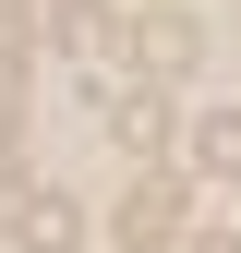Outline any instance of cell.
<instances>
[{
  "label": "cell",
  "mask_w": 241,
  "mask_h": 253,
  "mask_svg": "<svg viewBox=\"0 0 241 253\" xmlns=\"http://www.w3.org/2000/svg\"><path fill=\"white\" fill-rule=\"evenodd\" d=\"M109 229L133 241V253H181V229H193V181H181V169H145L133 193L109 205Z\"/></svg>",
  "instance_id": "6da1fadb"
},
{
  "label": "cell",
  "mask_w": 241,
  "mask_h": 253,
  "mask_svg": "<svg viewBox=\"0 0 241 253\" xmlns=\"http://www.w3.org/2000/svg\"><path fill=\"white\" fill-rule=\"evenodd\" d=\"M48 37H60V60H84V73H97V60L133 48V12H120V0H60V12H48Z\"/></svg>",
  "instance_id": "7a4b0ae2"
},
{
  "label": "cell",
  "mask_w": 241,
  "mask_h": 253,
  "mask_svg": "<svg viewBox=\"0 0 241 253\" xmlns=\"http://www.w3.org/2000/svg\"><path fill=\"white\" fill-rule=\"evenodd\" d=\"M133 60H145L157 84L193 73V60H205V24H193V12H133Z\"/></svg>",
  "instance_id": "3957f363"
},
{
  "label": "cell",
  "mask_w": 241,
  "mask_h": 253,
  "mask_svg": "<svg viewBox=\"0 0 241 253\" xmlns=\"http://www.w3.org/2000/svg\"><path fill=\"white\" fill-rule=\"evenodd\" d=\"M109 145L157 157V145H169V84H120V97H109Z\"/></svg>",
  "instance_id": "277c9868"
},
{
  "label": "cell",
  "mask_w": 241,
  "mask_h": 253,
  "mask_svg": "<svg viewBox=\"0 0 241 253\" xmlns=\"http://www.w3.org/2000/svg\"><path fill=\"white\" fill-rule=\"evenodd\" d=\"M12 241H24V253H73V241H84V205H73V193H24V205H12Z\"/></svg>",
  "instance_id": "5b68a950"
},
{
  "label": "cell",
  "mask_w": 241,
  "mask_h": 253,
  "mask_svg": "<svg viewBox=\"0 0 241 253\" xmlns=\"http://www.w3.org/2000/svg\"><path fill=\"white\" fill-rule=\"evenodd\" d=\"M193 169L205 181H241V109H193Z\"/></svg>",
  "instance_id": "8992f818"
},
{
  "label": "cell",
  "mask_w": 241,
  "mask_h": 253,
  "mask_svg": "<svg viewBox=\"0 0 241 253\" xmlns=\"http://www.w3.org/2000/svg\"><path fill=\"white\" fill-rule=\"evenodd\" d=\"M12 169H24V97L0 84V217H12Z\"/></svg>",
  "instance_id": "52a82bcc"
},
{
  "label": "cell",
  "mask_w": 241,
  "mask_h": 253,
  "mask_svg": "<svg viewBox=\"0 0 241 253\" xmlns=\"http://www.w3.org/2000/svg\"><path fill=\"white\" fill-rule=\"evenodd\" d=\"M24 48H37V12H24V0H0V84L24 73Z\"/></svg>",
  "instance_id": "ba28073f"
},
{
  "label": "cell",
  "mask_w": 241,
  "mask_h": 253,
  "mask_svg": "<svg viewBox=\"0 0 241 253\" xmlns=\"http://www.w3.org/2000/svg\"><path fill=\"white\" fill-rule=\"evenodd\" d=\"M181 253H241V241L229 229H181Z\"/></svg>",
  "instance_id": "9c48e42d"
}]
</instances>
